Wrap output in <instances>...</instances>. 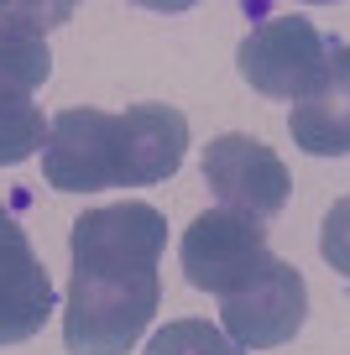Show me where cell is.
Segmentation results:
<instances>
[{"label":"cell","mask_w":350,"mask_h":355,"mask_svg":"<svg viewBox=\"0 0 350 355\" xmlns=\"http://www.w3.org/2000/svg\"><path fill=\"white\" fill-rule=\"evenodd\" d=\"M47 78H53V47H47V37L37 26H22V21L0 16V94L32 100Z\"/></svg>","instance_id":"obj_9"},{"label":"cell","mask_w":350,"mask_h":355,"mask_svg":"<svg viewBox=\"0 0 350 355\" xmlns=\"http://www.w3.org/2000/svg\"><path fill=\"white\" fill-rule=\"evenodd\" d=\"M42 141H47V115L37 110V100L0 94V167H16L26 157H37Z\"/></svg>","instance_id":"obj_10"},{"label":"cell","mask_w":350,"mask_h":355,"mask_svg":"<svg viewBox=\"0 0 350 355\" xmlns=\"http://www.w3.org/2000/svg\"><path fill=\"white\" fill-rule=\"evenodd\" d=\"M335 37L319 32L303 11H283V16H267L262 26L241 37L235 47V68L241 78L262 94V100H303L308 84L324 73L329 53H335Z\"/></svg>","instance_id":"obj_3"},{"label":"cell","mask_w":350,"mask_h":355,"mask_svg":"<svg viewBox=\"0 0 350 355\" xmlns=\"http://www.w3.org/2000/svg\"><path fill=\"white\" fill-rule=\"evenodd\" d=\"M204 183L219 199V209L251 214V220H272L288 209L293 199V173L288 162L262 141V136L246 131H225L204 146Z\"/></svg>","instance_id":"obj_6"},{"label":"cell","mask_w":350,"mask_h":355,"mask_svg":"<svg viewBox=\"0 0 350 355\" xmlns=\"http://www.w3.org/2000/svg\"><path fill=\"white\" fill-rule=\"evenodd\" d=\"M58 309V288L37 261L22 220L0 204V345H26Z\"/></svg>","instance_id":"obj_7"},{"label":"cell","mask_w":350,"mask_h":355,"mask_svg":"<svg viewBox=\"0 0 350 355\" xmlns=\"http://www.w3.org/2000/svg\"><path fill=\"white\" fill-rule=\"evenodd\" d=\"M0 16L6 21H22V26H37V32H53V26H63L68 16H74V6H22V0H0Z\"/></svg>","instance_id":"obj_13"},{"label":"cell","mask_w":350,"mask_h":355,"mask_svg":"<svg viewBox=\"0 0 350 355\" xmlns=\"http://www.w3.org/2000/svg\"><path fill=\"white\" fill-rule=\"evenodd\" d=\"M272 256L277 251L267 245V225L251 220V214H235V209H204L178 241L183 277L199 293H215V298L251 282Z\"/></svg>","instance_id":"obj_5"},{"label":"cell","mask_w":350,"mask_h":355,"mask_svg":"<svg viewBox=\"0 0 350 355\" xmlns=\"http://www.w3.org/2000/svg\"><path fill=\"white\" fill-rule=\"evenodd\" d=\"M308 324V282L293 261L272 256L251 282L219 298V329L235 350H277Z\"/></svg>","instance_id":"obj_4"},{"label":"cell","mask_w":350,"mask_h":355,"mask_svg":"<svg viewBox=\"0 0 350 355\" xmlns=\"http://www.w3.org/2000/svg\"><path fill=\"white\" fill-rule=\"evenodd\" d=\"M142 355H241L225 340V329H215V319H173L147 340Z\"/></svg>","instance_id":"obj_11"},{"label":"cell","mask_w":350,"mask_h":355,"mask_svg":"<svg viewBox=\"0 0 350 355\" xmlns=\"http://www.w3.org/2000/svg\"><path fill=\"white\" fill-rule=\"evenodd\" d=\"M188 152V115L162 100H136L110 115L94 105H68L47 121L42 178L58 193L152 189L178 173Z\"/></svg>","instance_id":"obj_2"},{"label":"cell","mask_w":350,"mask_h":355,"mask_svg":"<svg viewBox=\"0 0 350 355\" xmlns=\"http://www.w3.org/2000/svg\"><path fill=\"white\" fill-rule=\"evenodd\" d=\"M167 220L152 204H99L68 235L63 345L68 355H131L162 303Z\"/></svg>","instance_id":"obj_1"},{"label":"cell","mask_w":350,"mask_h":355,"mask_svg":"<svg viewBox=\"0 0 350 355\" xmlns=\"http://www.w3.org/2000/svg\"><path fill=\"white\" fill-rule=\"evenodd\" d=\"M288 136L308 157H350V47L329 53L324 73L288 110Z\"/></svg>","instance_id":"obj_8"},{"label":"cell","mask_w":350,"mask_h":355,"mask_svg":"<svg viewBox=\"0 0 350 355\" xmlns=\"http://www.w3.org/2000/svg\"><path fill=\"white\" fill-rule=\"evenodd\" d=\"M319 256H324L329 272H340L350 282V193L340 204H329L324 225H319Z\"/></svg>","instance_id":"obj_12"}]
</instances>
